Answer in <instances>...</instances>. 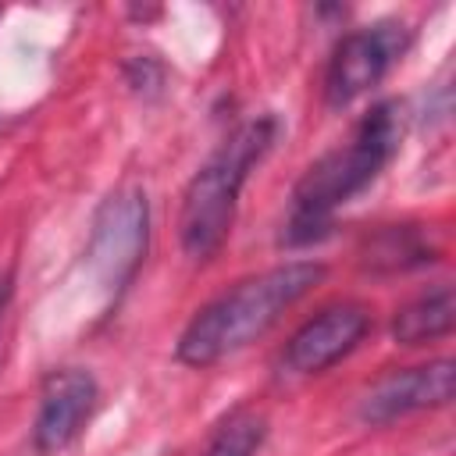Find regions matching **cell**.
I'll list each match as a JSON object with an SVG mask.
<instances>
[{
	"label": "cell",
	"mask_w": 456,
	"mask_h": 456,
	"mask_svg": "<svg viewBox=\"0 0 456 456\" xmlns=\"http://www.w3.org/2000/svg\"><path fill=\"white\" fill-rule=\"evenodd\" d=\"M321 278H324V264L289 260L239 281L185 324L178 338V360L185 367H210L246 349L264 331H271L281 321V314L296 306Z\"/></svg>",
	"instance_id": "6da1fadb"
},
{
	"label": "cell",
	"mask_w": 456,
	"mask_h": 456,
	"mask_svg": "<svg viewBox=\"0 0 456 456\" xmlns=\"http://www.w3.org/2000/svg\"><path fill=\"white\" fill-rule=\"evenodd\" d=\"M399 142H403V110L388 100L374 103L360 118L353 135L342 146L328 150L321 160H314L306 167V175L296 182L285 242L299 246V242L321 239L328 232L335 210L342 203H349L360 189H367L385 171V164L395 157Z\"/></svg>",
	"instance_id": "7a4b0ae2"
},
{
	"label": "cell",
	"mask_w": 456,
	"mask_h": 456,
	"mask_svg": "<svg viewBox=\"0 0 456 456\" xmlns=\"http://www.w3.org/2000/svg\"><path fill=\"white\" fill-rule=\"evenodd\" d=\"M274 132H278L274 118L246 121L192 175L185 200H182V217H178V235H182V249L189 260H210L224 246L232 221H235L239 192L249 171L271 150Z\"/></svg>",
	"instance_id": "3957f363"
},
{
	"label": "cell",
	"mask_w": 456,
	"mask_h": 456,
	"mask_svg": "<svg viewBox=\"0 0 456 456\" xmlns=\"http://www.w3.org/2000/svg\"><path fill=\"white\" fill-rule=\"evenodd\" d=\"M146 239H150L146 196L139 189H121L107 196L89 235V264L107 289L121 292L132 281L135 267L142 264Z\"/></svg>",
	"instance_id": "277c9868"
},
{
	"label": "cell",
	"mask_w": 456,
	"mask_h": 456,
	"mask_svg": "<svg viewBox=\"0 0 456 456\" xmlns=\"http://www.w3.org/2000/svg\"><path fill=\"white\" fill-rule=\"evenodd\" d=\"M403 46H406L403 25H374L349 32L328 61V75H324L328 107H349L367 89H374L388 75Z\"/></svg>",
	"instance_id": "5b68a950"
},
{
	"label": "cell",
	"mask_w": 456,
	"mask_h": 456,
	"mask_svg": "<svg viewBox=\"0 0 456 456\" xmlns=\"http://www.w3.org/2000/svg\"><path fill=\"white\" fill-rule=\"evenodd\" d=\"M96 406V381L89 370L78 367H64L46 374L43 388H39V410H36V424H32V445L39 456H53L61 449H68L86 420L93 417Z\"/></svg>",
	"instance_id": "8992f818"
},
{
	"label": "cell",
	"mask_w": 456,
	"mask_h": 456,
	"mask_svg": "<svg viewBox=\"0 0 456 456\" xmlns=\"http://www.w3.org/2000/svg\"><path fill=\"white\" fill-rule=\"evenodd\" d=\"M370 328V314L360 303H331L310 317L285 346V367L292 374H321L349 356Z\"/></svg>",
	"instance_id": "52a82bcc"
},
{
	"label": "cell",
	"mask_w": 456,
	"mask_h": 456,
	"mask_svg": "<svg viewBox=\"0 0 456 456\" xmlns=\"http://www.w3.org/2000/svg\"><path fill=\"white\" fill-rule=\"evenodd\" d=\"M452 378H456V363L449 356L431 360L424 367H410V370H395L388 378H381L360 403V417L367 424H392L406 413L417 410H435L445 406L452 399Z\"/></svg>",
	"instance_id": "ba28073f"
},
{
	"label": "cell",
	"mask_w": 456,
	"mask_h": 456,
	"mask_svg": "<svg viewBox=\"0 0 456 456\" xmlns=\"http://www.w3.org/2000/svg\"><path fill=\"white\" fill-rule=\"evenodd\" d=\"M452 317H456V299L449 285H435L431 292L417 296L413 303H406L395 321H392V335L403 346H420L431 338H442L452 331Z\"/></svg>",
	"instance_id": "9c48e42d"
},
{
	"label": "cell",
	"mask_w": 456,
	"mask_h": 456,
	"mask_svg": "<svg viewBox=\"0 0 456 456\" xmlns=\"http://www.w3.org/2000/svg\"><path fill=\"white\" fill-rule=\"evenodd\" d=\"M264 431H267L264 413L242 406V410L228 413V417L217 424V431H214V438L207 442L203 456H253V452L260 449V442H264Z\"/></svg>",
	"instance_id": "30bf717a"
}]
</instances>
